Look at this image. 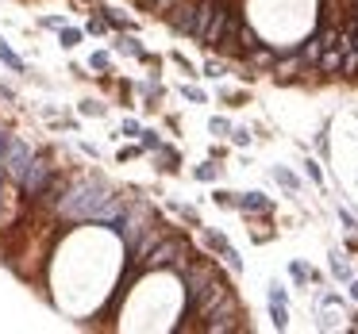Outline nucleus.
Instances as JSON below:
<instances>
[{
	"label": "nucleus",
	"mask_w": 358,
	"mask_h": 334,
	"mask_svg": "<svg viewBox=\"0 0 358 334\" xmlns=\"http://www.w3.org/2000/svg\"><path fill=\"white\" fill-rule=\"evenodd\" d=\"M112 200H116V196H112L108 188H101V185H78L58 208H62V215H70V219H104V211H108Z\"/></svg>",
	"instance_id": "obj_1"
},
{
	"label": "nucleus",
	"mask_w": 358,
	"mask_h": 334,
	"mask_svg": "<svg viewBox=\"0 0 358 334\" xmlns=\"http://www.w3.org/2000/svg\"><path fill=\"white\" fill-rule=\"evenodd\" d=\"M181 277H185V284H189V311H196V300L204 296V288L212 284V277H216V273H212L208 265H185V269H181Z\"/></svg>",
	"instance_id": "obj_2"
},
{
	"label": "nucleus",
	"mask_w": 358,
	"mask_h": 334,
	"mask_svg": "<svg viewBox=\"0 0 358 334\" xmlns=\"http://www.w3.org/2000/svg\"><path fill=\"white\" fill-rule=\"evenodd\" d=\"M227 296H231V288H227V284H224V280H220V277H212V284L204 288V296H201V300H196V311H193V315H204V319H208L212 311H216L220 303L227 300Z\"/></svg>",
	"instance_id": "obj_3"
},
{
	"label": "nucleus",
	"mask_w": 358,
	"mask_h": 334,
	"mask_svg": "<svg viewBox=\"0 0 358 334\" xmlns=\"http://www.w3.org/2000/svg\"><path fill=\"white\" fill-rule=\"evenodd\" d=\"M181 257H185V246L170 238V242H158V246L150 250L147 265H158V269H162V265H178V269H185V261H181Z\"/></svg>",
	"instance_id": "obj_4"
},
{
	"label": "nucleus",
	"mask_w": 358,
	"mask_h": 334,
	"mask_svg": "<svg viewBox=\"0 0 358 334\" xmlns=\"http://www.w3.org/2000/svg\"><path fill=\"white\" fill-rule=\"evenodd\" d=\"M47 181H50V165L43 162V158H31V165H27V173L20 177V185H24V192H27V196H39L43 188H47Z\"/></svg>",
	"instance_id": "obj_5"
},
{
	"label": "nucleus",
	"mask_w": 358,
	"mask_h": 334,
	"mask_svg": "<svg viewBox=\"0 0 358 334\" xmlns=\"http://www.w3.org/2000/svg\"><path fill=\"white\" fill-rule=\"evenodd\" d=\"M0 165H4V173H8V177L20 181L27 173V165H31V150H27L24 142H8V154H4V162H0Z\"/></svg>",
	"instance_id": "obj_6"
},
{
	"label": "nucleus",
	"mask_w": 358,
	"mask_h": 334,
	"mask_svg": "<svg viewBox=\"0 0 358 334\" xmlns=\"http://www.w3.org/2000/svg\"><path fill=\"white\" fill-rule=\"evenodd\" d=\"M324 50H327L324 39H320V35H312V39L301 47V62L304 66H320V54H324Z\"/></svg>",
	"instance_id": "obj_7"
},
{
	"label": "nucleus",
	"mask_w": 358,
	"mask_h": 334,
	"mask_svg": "<svg viewBox=\"0 0 358 334\" xmlns=\"http://www.w3.org/2000/svg\"><path fill=\"white\" fill-rule=\"evenodd\" d=\"M320 70L324 73H343V47H327L320 54Z\"/></svg>",
	"instance_id": "obj_8"
},
{
	"label": "nucleus",
	"mask_w": 358,
	"mask_h": 334,
	"mask_svg": "<svg viewBox=\"0 0 358 334\" xmlns=\"http://www.w3.org/2000/svg\"><path fill=\"white\" fill-rule=\"evenodd\" d=\"M239 208H247V211H270V200H266L262 192H247V196H239Z\"/></svg>",
	"instance_id": "obj_9"
},
{
	"label": "nucleus",
	"mask_w": 358,
	"mask_h": 334,
	"mask_svg": "<svg viewBox=\"0 0 358 334\" xmlns=\"http://www.w3.org/2000/svg\"><path fill=\"white\" fill-rule=\"evenodd\" d=\"M173 4H178V0H143V8H147V12H158V16H170Z\"/></svg>",
	"instance_id": "obj_10"
},
{
	"label": "nucleus",
	"mask_w": 358,
	"mask_h": 334,
	"mask_svg": "<svg viewBox=\"0 0 358 334\" xmlns=\"http://www.w3.org/2000/svg\"><path fill=\"white\" fill-rule=\"evenodd\" d=\"M273 62H278V58H273L270 50H262V47L250 50V66H262V70H266V66H273Z\"/></svg>",
	"instance_id": "obj_11"
},
{
	"label": "nucleus",
	"mask_w": 358,
	"mask_h": 334,
	"mask_svg": "<svg viewBox=\"0 0 358 334\" xmlns=\"http://www.w3.org/2000/svg\"><path fill=\"white\" fill-rule=\"evenodd\" d=\"M239 47H243V50H247V54H250V50H255V47H258V35H255V31H250V27H243V31H239Z\"/></svg>",
	"instance_id": "obj_12"
},
{
	"label": "nucleus",
	"mask_w": 358,
	"mask_h": 334,
	"mask_svg": "<svg viewBox=\"0 0 358 334\" xmlns=\"http://www.w3.org/2000/svg\"><path fill=\"white\" fill-rule=\"evenodd\" d=\"M0 62H8V66H12V70H20V58H16V54H12V50H8V47H4V43H0Z\"/></svg>",
	"instance_id": "obj_13"
},
{
	"label": "nucleus",
	"mask_w": 358,
	"mask_h": 334,
	"mask_svg": "<svg viewBox=\"0 0 358 334\" xmlns=\"http://www.w3.org/2000/svg\"><path fill=\"white\" fill-rule=\"evenodd\" d=\"M270 308H273V326H285V303H270Z\"/></svg>",
	"instance_id": "obj_14"
},
{
	"label": "nucleus",
	"mask_w": 358,
	"mask_h": 334,
	"mask_svg": "<svg viewBox=\"0 0 358 334\" xmlns=\"http://www.w3.org/2000/svg\"><path fill=\"white\" fill-rule=\"evenodd\" d=\"M273 177H278L285 188H296V177H293V173H285V169H273Z\"/></svg>",
	"instance_id": "obj_15"
},
{
	"label": "nucleus",
	"mask_w": 358,
	"mask_h": 334,
	"mask_svg": "<svg viewBox=\"0 0 358 334\" xmlns=\"http://www.w3.org/2000/svg\"><path fill=\"white\" fill-rule=\"evenodd\" d=\"M78 39H81V35L73 31V27H66V31H62V47H73V43H78Z\"/></svg>",
	"instance_id": "obj_16"
},
{
	"label": "nucleus",
	"mask_w": 358,
	"mask_h": 334,
	"mask_svg": "<svg viewBox=\"0 0 358 334\" xmlns=\"http://www.w3.org/2000/svg\"><path fill=\"white\" fill-rule=\"evenodd\" d=\"M196 177H201V181H212V177H216V169H212V165H201V169H196Z\"/></svg>",
	"instance_id": "obj_17"
},
{
	"label": "nucleus",
	"mask_w": 358,
	"mask_h": 334,
	"mask_svg": "<svg viewBox=\"0 0 358 334\" xmlns=\"http://www.w3.org/2000/svg\"><path fill=\"white\" fill-rule=\"evenodd\" d=\"M350 296H355V300H358V280H355V284H350Z\"/></svg>",
	"instance_id": "obj_18"
},
{
	"label": "nucleus",
	"mask_w": 358,
	"mask_h": 334,
	"mask_svg": "<svg viewBox=\"0 0 358 334\" xmlns=\"http://www.w3.org/2000/svg\"><path fill=\"white\" fill-rule=\"evenodd\" d=\"M355 4H358V0H355Z\"/></svg>",
	"instance_id": "obj_19"
},
{
	"label": "nucleus",
	"mask_w": 358,
	"mask_h": 334,
	"mask_svg": "<svg viewBox=\"0 0 358 334\" xmlns=\"http://www.w3.org/2000/svg\"><path fill=\"white\" fill-rule=\"evenodd\" d=\"M139 4H143V0H139Z\"/></svg>",
	"instance_id": "obj_20"
}]
</instances>
